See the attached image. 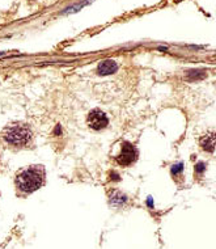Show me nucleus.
<instances>
[{"label":"nucleus","instance_id":"f257e3e1","mask_svg":"<svg viewBox=\"0 0 216 249\" xmlns=\"http://www.w3.org/2000/svg\"><path fill=\"white\" fill-rule=\"evenodd\" d=\"M45 184V168L42 165H32L20 171L16 176V186L22 193H33Z\"/></svg>","mask_w":216,"mask_h":249},{"label":"nucleus","instance_id":"f03ea898","mask_svg":"<svg viewBox=\"0 0 216 249\" xmlns=\"http://www.w3.org/2000/svg\"><path fill=\"white\" fill-rule=\"evenodd\" d=\"M32 138L31 127L25 124H12L1 131V139L9 146L18 148L28 146L32 142Z\"/></svg>","mask_w":216,"mask_h":249},{"label":"nucleus","instance_id":"7ed1b4c3","mask_svg":"<svg viewBox=\"0 0 216 249\" xmlns=\"http://www.w3.org/2000/svg\"><path fill=\"white\" fill-rule=\"evenodd\" d=\"M138 158V151L133 146L131 143L123 142L121 147V152L117 156V163L122 167H129L133 163H135V160Z\"/></svg>","mask_w":216,"mask_h":249},{"label":"nucleus","instance_id":"20e7f679","mask_svg":"<svg viewBox=\"0 0 216 249\" xmlns=\"http://www.w3.org/2000/svg\"><path fill=\"white\" fill-rule=\"evenodd\" d=\"M88 124L93 130H102L109 124V120L104 112H101L100 109H93L89 116H88Z\"/></svg>","mask_w":216,"mask_h":249},{"label":"nucleus","instance_id":"39448f33","mask_svg":"<svg viewBox=\"0 0 216 249\" xmlns=\"http://www.w3.org/2000/svg\"><path fill=\"white\" fill-rule=\"evenodd\" d=\"M118 70L117 63L112 59L104 60V62H101L99 65V69H97V72L100 75H110V73H114Z\"/></svg>","mask_w":216,"mask_h":249},{"label":"nucleus","instance_id":"423d86ee","mask_svg":"<svg viewBox=\"0 0 216 249\" xmlns=\"http://www.w3.org/2000/svg\"><path fill=\"white\" fill-rule=\"evenodd\" d=\"M200 147L210 154L214 152V148H215V133L214 131H210L200 138Z\"/></svg>","mask_w":216,"mask_h":249},{"label":"nucleus","instance_id":"0eeeda50","mask_svg":"<svg viewBox=\"0 0 216 249\" xmlns=\"http://www.w3.org/2000/svg\"><path fill=\"white\" fill-rule=\"evenodd\" d=\"M112 202L114 205H123L126 202V197L125 196H122L121 193H116V196H113Z\"/></svg>","mask_w":216,"mask_h":249},{"label":"nucleus","instance_id":"6e6552de","mask_svg":"<svg viewBox=\"0 0 216 249\" xmlns=\"http://www.w3.org/2000/svg\"><path fill=\"white\" fill-rule=\"evenodd\" d=\"M182 172V164H177V165H173L172 168V173L173 176H177L178 173Z\"/></svg>","mask_w":216,"mask_h":249},{"label":"nucleus","instance_id":"1a4fd4ad","mask_svg":"<svg viewBox=\"0 0 216 249\" xmlns=\"http://www.w3.org/2000/svg\"><path fill=\"white\" fill-rule=\"evenodd\" d=\"M195 169H197V172H198V173H202V172H203V169H204V164L199 163L198 165H197V168H195Z\"/></svg>","mask_w":216,"mask_h":249}]
</instances>
